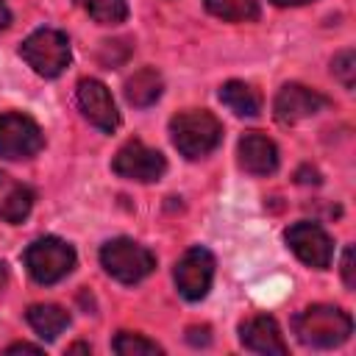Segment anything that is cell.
<instances>
[{
	"instance_id": "6da1fadb",
	"label": "cell",
	"mask_w": 356,
	"mask_h": 356,
	"mask_svg": "<svg viewBox=\"0 0 356 356\" xmlns=\"http://www.w3.org/2000/svg\"><path fill=\"white\" fill-rule=\"evenodd\" d=\"M292 328L298 334V339L306 348H339L342 342L350 339L353 334V320L348 312H342L339 306H328V303H314L309 309H303L295 320Z\"/></svg>"
},
{
	"instance_id": "7a4b0ae2",
	"label": "cell",
	"mask_w": 356,
	"mask_h": 356,
	"mask_svg": "<svg viewBox=\"0 0 356 356\" xmlns=\"http://www.w3.org/2000/svg\"><path fill=\"white\" fill-rule=\"evenodd\" d=\"M170 136L181 156L203 159L222 142V125L206 108H186L170 120Z\"/></svg>"
},
{
	"instance_id": "3957f363",
	"label": "cell",
	"mask_w": 356,
	"mask_h": 356,
	"mask_svg": "<svg viewBox=\"0 0 356 356\" xmlns=\"http://www.w3.org/2000/svg\"><path fill=\"white\" fill-rule=\"evenodd\" d=\"M25 267L36 284H58L75 267V248L58 236H39L25 248Z\"/></svg>"
},
{
	"instance_id": "277c9868",
	"label": "cell",
	"mask_w": 356,
	"mask_h": 356,
	"mask_svg": "<svg viewBox=\"0 0 356 356\" xmlns=\"http://www.w3.org/2000/svg\"><path fill=\"white\" fill-rule=\"evenodd\" d=\"M100 264L120 284H139L156 270V256L145 245L128 236H117L100 248Z\"/></svg>"
},
{
	"instance_id": "5b68a950",
	"label": "cell",
	"mask_w": 356,
	"mask_h": 356,
	"mask_svg": "<svg viewBox=\"0 0 356 356\" xmlns=\"http://www.w3.org/2000/svg\"><path fill=\"white\" fill-rule=\"evenodd\" d=\"M19 56L25 58V64L42 75V78H58L67 64H70V39L67 33L56 31V28H39L33 31L22 44H19Z\"/></svg>"
},
{
	"instance_id": "8992f818",
	"label": "cell",
	"mask_w": 356,
	"mask_h": 356,
	"mask_svg": "<svg viewBox=\"0 0 356 356\" xmlns=\"http://www.w3.org/2000/svg\"><path fill=\"white\" fill-rule=\"evenodd\" d=\"M44 147V134L42 128L19 114V111H8L0 114V156L3 159H31Z\"/></svg>"
},
{
	"instance_id": "52a82bcc",
	"label": "cell",
	"mask_w": 356,
	"mask_h": 356,
	"mask_svg": "<svg viewBox=\"0 0 356 356\" xmlns=\"http://www.w3.org/2000/svg\"><path fill=\"white\" fill-rule=\"evenodd\" d=\"M111 170L120 175V178H128V181H142V184H150V181H159L164 172H167V161L159 150L147 147L145 142L139 139H131L125 142L114 161H111Z\"/></svg>"
},
{
	"instance_id": "ba28073f",
	"label": "cell",
	"mask_w": 356,
	"mask_h": 356,
	"mask_svg": "<svg viewBox=\"0 0 356 356\" xmlns=\"http://www.w3.org/2000/svg\"><path fill=\"white\" fill-rule=\"evenodd\" d=\"M289 250L309 267L314 270H325L334 259V242L331 236L317 225V222H309V220H300L295 225L286 228L284 234Z\"/></svg>"
},
{
	"instance_id": "9c48e42d",
	"label": "cell",
	"mask_w": 356,
	"mask_h": 356,
	"mask_svg": "<svg viewBox=\"0 0 356 356\" xmlns=\"http://www.w3.org/2000/svg\"><path fill=\"white\" fill-rule=\"evenodd\" d=\"M175 286L186 300H200L209 295L214 281V256L206 248H189L175 261Z\"/></svg>"
},
{
	"instance_id": "30bf717a",
	"label": "cell",
	"mask_w": 356,
	"mask_h": 356,
	"mask_svg": "<svg viewBox=\"0 0 356 356\" xmlns=\"http://www.w3.org/2000/svg\"><path fill=\"white\" fill-rule=\"evenodd\" d=\"M75 97H78V108L83 111V117H86L95 128H100L103 134L117 131V125H120V111H117L114 97H111V92L106 89L103 81H97V78H83V81H78Z\"/></svg>"
},
{
	"instance_id": "8fae6325",
	"label": "cell",
	"mask_w": 356,
	"mask_h": 356,
	"mask_svg": "<svg viewBox=\"0 0 356 356\" xmlns=\"http://www.w3.org/2000/svg\"><path fill=\"white\" fill-rule=\"evenodd\" d=\"M328 106V97L320 95L317 89H309L303 83H284L275 95V103H273V111H275V120L284 122V125H292L298 120H306V117H314L317 111H323Z\"/></svg>"
},
{
	"instance_id": "7c38bea8",
	"label": "cell",
	"mask_w": 356,
	"mask_h": 356,
	"mask_svg": "<svg viewBox=\"0 0 356 356\" xmlns=\"http://www.w3.org/2000/svg\"><path fill=\"white\" fill-rule=\"evenodd\" d=\"M239 167L248 175H273L278 170V147L270 136L259 131H248L236 145Z\"/></svg>"
},
{
	"instance_id": "4fadbf2b",
	"label": "cell",
	"mask_w": 356,
	"mask_h": 356,
	"mask_svg": "<svg viewBox=\"0 0 356 356\" xmlns=\"http://www.w3.org/2000/svg\"><path fill=\"white\" fill-rule=\"evenodd\" d=\"M239 339L253 353H267V356L270 353H278V356H284L289 350L286 342H284V334H281L278 323L273 317H267V314H256V317L245 320L239 325Z\"/></svg>"
},
{
	"instance_id": "5bb4252c",
	"label": "cell",
	"mask_w": 356,
	"mask_h": 356,
	"mask_svg": "<svg viewBox=\"0 0 356 356\" xmlns=\"http://www.w3.org/2000/svg\"><path fill=\"white\" fill-rule=\"evenodd\" d=\"M161 75L156 72V67H142L136 70L128 81H125V100L134 108H147L161 97Z\"/></svg>"
},
{
	"instance_id": "9a60e30c",
	"label": "cell",
	"mask_w": 356,
	"mask_h": 356,
	"mask_svg": "<svg viewBox=\"0 0 356 356\" xmlns=\"http://www.w3.org/2000/svg\"><path fill=\"white\" fill-rule=\"evenodd\" d=\"M25 317H28L31 328H33L42 339H47V342H53V339L70 325V312L61 309V306H56V303H33V306L25 312Z\"/></svg>"
},
{
	"instance_id": "2e32d148",
	"label": "cell",
	"mask_w": 356,
	"mask_h": 356,
	"mask_svg": "<svg viewBox=\"0 0 356 356\" xmlns=\"http://www.w3.org/2000/svg\"><path fill=\"white\" fill-rule=\"evenodd\" d=\"M220 100L239 117H256L261 111V95L245 81H228L220 86Z\"/></svg>"
},
{
	"instance_id": "e0dca14e",
	"label": "cell",
	"mask_w": 356,
	"mask_h": 356,
	"mask_svg": "<svg viewBox=\"0 0 356 356\" xmlns=\"http://www.w3.org/2000/svg\"><path fill=\"white\" fill-rule=\"evenodd\" d=\"M206 11L225 22H253L259 19V0H203Z\"/></svg>"
},
{
	"instance_id": "ac0fdd59",
	"label": "cell",
	"mask_w": 356,
	"mask_h": 356,
	"mask_svg": "<svg viewBox=\"0 0 356 356\" xmlns=\"http://www.w3.org/2000/svg\"><path fill=\"white\" fill-rule=\"evenodd\" d=\"M33 200H36V192L31 186H14L3 197V203H0V220L3 222H11V225H19L31 214Z\"/></svg>"
},
{
	"instance_id": "d6986e66",
	"label": "cell",
	"mask_w": 356,
	"mask_h": 356,
	"mask_svg": "<svg viewBox=\"0 0 356 356\" xmlns=\"http://www.w3.org/2000/svg\"><path fill=\"white\" fill-rule=\"evenodd\" d=\"M75 3L100 25H120L128 17L125 0H75Z\"/></svg>"
},
{
	"instance_id": "ffe728a7",
	"label": "cell",
	"mask_w": 356,
	"mask_h": 356,
	"mask_svg": "<svg viewBox=\"0 0 356 356\" xmlns=\"http://www.w3.org/2000/svg\"><path fill=\"white\" fill-rule=\"evenodd\" d=\"M114 353L120 356H139V353H161V345L142 337V334H131V331H120L111 342Z\"/></svg>"
},
{
	"instance_id": "44dd1931",
	"label": "cell",
	"mask_w": 356,
	"mask_h": 356,
	"mask_svg": "<svg viewBox=\"0 0 356 356\" xmlns=\"http://www.w3.org/2000/svg\"><path fill=\"white\" fill-rule=\"evenodd\" d=\"M331 72L342 81L345 89H353V75H356V53L353 50H342L334 56L331 61Z\"/></svg>"
},
{
	"instance_id": "7402d4cb",
	"label": "cell",
	"mask_w": 356,
	"mask_h": 356,
	"mask_svg": "<svg viewBox=\"0 0 356 356\" xmlns=\"http://www.w3.org/2000/svg\"><path fill=\"white\" fill-rule=\"evenodd\" d=\"M342 278H345V286L353 289L356 278H353V248H350V245H348L345 253H342Z\"/></svg>"
},
{
	"instance_id": "603a6c76",
	"label": "cell",
	"mask_w": 356,
	"mask_h": 356,
	"mask_svg": "<svg viewBox=\"0 0 356 356\" xmlns=\"http://www.w3.org/2000/svg\"><path fill=\"white\" fill-rule=\"evenodd\" d=\"M42 353V348L39 345H31V342H14V345H8L6 348V353Z\"/></svg>"
},
{
	"instance_id": "cb8c5ba5",
	"label": "cell",
	"mask_w": 356,
	"mask_h": 356,
	"mask_svg": "<svg viewBox=\"0 0 356 356\" xmlns=\"http://www.w3.org/2000/svg\"><path fill=\"white\" fill-rule=\"evenodd\" d=\"M8 22H11V11H8L6 0H0V31H3V28H8Z\"/></svg>"
},
{
	"instance_id": "d4e9b609",
	"label": "cell",
	"mask_w": 356,
	"mask_h": 356,
	"mask_svg": "<svg viewBox=\"0 0 356 356\" xmlns=\"http://www.w3.org/2000/svg\"><path fill=\"white\" fill-rule=\"evenodd\" d=\"M270 3L286 8V6H309V3H314V0H270Z\"/></svg>"
},
{
	"instance_id": "484cf974",
	"label": "cell",
	"mask_w": 356,
	"mask_h": 356,
	"mask_svg": "<svg viewBox=\"0 0 356 356\" xmlns=\"http://www.w3.org/2000/svg\"><path fill=\"white\" fill-rule=\"evenodd\" d=\"M6 284H8V267L0 261V292L6 289Z\"/></svg>"
},
{
	"instance_id": "4316f807",
	"label": "cell",
	"mask_w": 356,
	"mask_h": 356,
	"mask_svg": "<svg viewBox=\"0 0 356 356\" xmlns=\"http://www.w3.org/2000/svg\"><path fill=\"white\" fill-rule=\"evenodd\" d=\"M70 353H89V345H72V348H67Z\"/></svg>"
},
{
	"instance_id": "83f0119b",
	"label": "cell",
	"mask_w": 356,
	"mask_h": 356,
	"mask_svg": "<svg viewBox=\"0 0 356 356\" xmlns=\"http://www.w3.org/2000/svg\"><path fill=\"white\" fill-rule=\"evenodd\" d=\"M0 184H3V172H0Z\"/></svg>"
}]
</instances>
